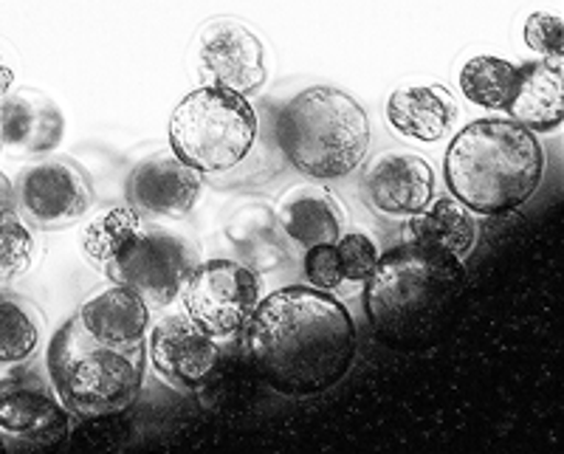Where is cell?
I'll return each mask as SVG.
<instances>
[{
	"mask_svg": "<svg viewBox=\"0 0 564 454\" xmlns=\"http://www.w3.org/2000/svg\"><path fill=\"white\" fill-rule=\"evenodd\" d=\"M260 277L240 262H198L181 291L186 316L198 322L215 339H231L243 333L254 307L263 300Z\"/></svg>",
	"mask_w": 564,
	"mask_h": 454,
	"instance_id": "cell-9",
	"label": "cell"
},
{
	"mask_svg": "<svg viewBox=\"0 0 564 454\" xmlns=\"http://www.w3.org/2000/svg\"><path fill=\"white\" fill-rule=\"evenodd\" d=\"M195 266L198 255L186 237L144 220L105 271L113 282L133 289L150 307H164L184 291Z\"/></svg>",
	"mask_w": 564,
	"mask_h": 454,
	"instance_id": "cell-8",
	"label": "cell"
},
{
	"mask_svg": "<svg viewBox=\"0 0 564 454\" xmlns=\"http://www.w3.org/2000/svg\"><path fill=\"white\" fill-rule=\"evenodd\" d=\"M34 237L20 215L0 226V262L9 271V277L23 274L32 266Z\"/></svg>",
	"mask_w": 564,
	"mask_h": 454,
	"instance_id": "cell-25",
	"label": "cell"
},
{
	"mask_svg": "<svg viewBox=\"0 0 564 454\" xmlns=\"http://www.w3.org/2000/svg\"><path fill=\"white\" fill-rule=\"evenodd\" d=\"M525 37L528 48H533L536 54H542V60H553V63H562L564 60V26L562 18L551 12H536L525 20Z\"/></svg>",
	"mask_w": 564,
	"mask_h": 454,
	"instance_id": "cell-26",
	"label": "cell"
},
{
	"mask_svg": "<svg viewBox=\"0 0 564 454\" xmlns=\"http://www.w3.org/2000/svg\"><path fill=\"white\" fill-rule=\"evenodd\" d=\"M63 114L37 90L0 97V148L12 155L48 153L63 139Z\"/></svg>",
	"mask_w": 564,
	"mask_h": 454,
	"instance_id": "cell-15",
	"label": "cell"
},
{
	"mask_svg": "<svg viewBox=\"0 0 564 454\" xmlns=\"http://www.w3.org/2000/svg\"><path fill=\"white\" fill-rule=\"evenodd\" d=\"M274 136L294 170L316 181H334L359 170L367 159L370 119L350 94L314 85L282 105Z\"/></svg>",
	"mask_w": 564,
	"mask_h": 454,
	"instance_id": "cell-4",
	"label": "cell"
},
{
	"mask_svg": "<svg viewBox=\"0 0 564 454\" xmlns=\"http://www.w3.org/2000/svg\"><path fill=\"white\" fill-rule=\"evenodd\" d=\"M14 201L29 224L54 231L85 218L94 204V193L77 164L45 159L20 170L14 181Z\"/></svg>",
	"mask_w": 564,
	"mask_h": 454,
	"instance_id": "cell-10",
	"label": "cell"
},
{
	"mask_svg": "<svg viewBox=\"0 0 564 454\" xmlns=\"http://www.w3.org/2000/svg\"><path fill=\"white\" fill-rule=\"evenodd\" d=\"M508 116L531 133H553L564 119L562 63L536 60L522 65Z\"/></svg>",
	"mask_w": 564,
	"mask_h": 454,
	"instance_id": "cell-18",
	"label": "cell"
},
{
	"mask_svg": "<svg viewBox=\"0 0 564 454\" xmlns=\"http://www.w3.org/2000/svg\"><path fill=\"white\" fill-rule=\"evenodd\" d=\"M144 220L148 218L141 212H135L133 206H113V209H105L99 215H94L90 224L83 229L85 257L99 262V266H108Z\"/></svg>",
	"mask_w": 564,
	"mask_h": 454,
	"instance_id": "cell-23",
	"label": "cell"
},
{
	"mask_svg": "<svg viewBox=\"0 0 564 454\" xmlns=\"http://www.w3.org/2000/svg\"><path fill=\"white\" fill-rule=\"evenodd\" d=\"M204 179L178 155H150L130 170L124 184L128 206L144 218H186L200 198Z\"/></svg>",
	"mask_w": 564,
	"mask_h": 454,
	"instance_id": "cell-13",
	"label": "cell"
},
{
	"mask_svg": "<svg viewBox=\"0 0 564 454\" xmlns=\"http://www.w3.org/2000/svg\"><path fill=\"white\" fill-rule=\"evenodd\" d=\"M466 291L460 257L401 244L379 257L367 280V320L384 345L421 350L455 327L466 307Z\"/></svg>",
	"mask_w": 564,
	"mask_h": 454,
	"instance_id": "cell-2",
	"label": "cell"
},
{
	"mask_svg": "<svg viewBox=\"0 0 564 454\" xmlns=\"http://www.w3.org/2000/svg\"><path fill=\"white\" fill-rule=\"evenodd\" d=\"M148 365V347L128 350L102 345L83 327V322H65L54 333L45 370L52 378L59 401L77 418L122 415L139 398Z\"/></svg>",
	"mask_w": 564,
	"mask_h": 454,
	"instance_id": "cell-5",
	"label": "cell"
},
{
	"mask_svg": "<svg viewBox=\"0 0 564 454\" xmlns=\"http://www.w3.org/2000/svg\"><path fill=\"white\" fill-rule=\"evenodd\" d=\"M520 83V68L500 57H471L460 71V90L471 105L486 110H508Z\"/></svg>",
	"mask_w": 564,
	"mask_h": 454,
	"instance_id": "cell-22",
	"label": "cell"
},
{
	"mask_svg": "<svg viewBox=\"0 0 564 454\" xmlns=\"http://www.w3.org/2000/svg\"><path fill=\"white\" fill-rule=\"evenodd\" d=\"M12 79H14L12 68H9V65L3 63V57H0V97H3V94H9V88H12Z\"/></svg>",
	"mask_w": 564,
	"mask_h": 454,
	"instance_id": "cell-29",
	"label": "cell"
},
{
	"mask_svg": "<svg viewBox=\"0 0 564 454\" xmlns=\"http://www.w3.org/2000/svg\"><path fill=\"white\" fill-rule=\"evenodd\" d=\"M477 220L455 195L432 198L430 204L410 215L404 224V244L430 246V249L449 251L455 257H466L475 249Z\"/></svg>",
	"mask_w": 564,
	"mask_h": 454,
	"instance_id": "cell-20",
	"label": "cell"
},
{
	"mask_svg": "<svg viewBox=\"0 0 564 454\" xmlns=\"http://www.w3.org/2000/svg\"><path fill=\"white\" fill-rule=\"evenodd\" d=\"M70 412L59 401L48 370L7 365L0 370V452H40L63 443Z\"/></svg>",
	"mask_w": 564,
	"mask_h": 454,
	"instance_id": "cell-7",
	"label": "cell"
},
{
	"mask_svg": "<svg viewBox=\"0 0 564 454\" xmlns=\"http://www.w3.org/2000/svg\"><path fill=\"white\" fill-rule=\"evenodd\" d=\"M7 280H12V277H9V271L3 269V262H0V289H3V282Z\"/></svg>",
	"mask_w": 564,
	"mask_h": 454,
	"instance_id": "cell-30",
	"label": "cell"
},
{
	"mask_svg": "<svg viewBox=\"0 0 564 454\" xmlns=\"http://www.w3.org/2000/svg\"><path fill=\"white\" fill-rule=\"evenodd\" d=\"M367 201L390 218H410L435 198V173L430 161L410 150H390L367 166Z\"/></svg>",
	"mask_w": 564,
	"mask_h": 454,
	"instance_id": "cell-14",
	"label": "cell"
},
{
	"mask_svg": "<svg viewBox=\"0 0 564 454\" xmlns=\"http://www.w3.org/2000/svg\"><path fill=\"white\" fill-rule=\"evenodd\" d=\"M195 77L204 88L251 97L269 77L263 43L238 20H212L195 40Z\"/></svg>",
	"mask_w": 564,
	"mask_h": 454,
	"instance_id": "cell-11",
	"label": "cell"
},
{
	"mask_svg": "<svg viewBox=\"0 0 564 454\" xmlns=\"http://www.w3.org/2000/svg\"><path fill=\"white\" fill-rule=\"evenodd\" d=\"M150 361L173 387L198 390L218 370L220 345L189 316H164L150 331Z\"/></svg>",
	"mask_w": 564,
	"mask_h": 454,
	"instance_id": "cell-12",
	"label": "cell"
},
{
	"mask_svg": "<svg viewBox=\"0 0 564 454\" xmlns=\"http://www.w3.org/2000/svg\"><path fill=\"white\" fill-rule=\"evenodd\" d=\"M387 122L406 139L441 141L457 122V105L441 85L398 88L387 102Z\"/></svg>",
	"mask_w": 564,
	"mask_h": 454,
	"instance_id": "cell-19",
	"label": "cell"
},
{
	"mask_svg": "<svg viewBox=\"0 0 564 454\" xmlns=\"http://www.w3.org/2000/svg\"><path fill=\"white\" fill-rule=\"evenodd\" d=\"M257 114L249 97L224 88H195L170 116L173 153L200 175L226 173L251 153Z\"/></svg>",
	"mask_w": 564,
	"mask_h": 454,
	"instance_id": "cell-6",
	"label": "cell"
},
{
	"mask_svg": "<svg viewBox=\"0 0 564 454\" xmlns=\"http://www.w3.org/2000/svg\"><path fill=\"white\" fill-rule=\"evenodd\" d=\"M43 342V320L37 307L18 294L0 289V367L32 361Z\"/></svg>",
	"mask_w": 564,
	"mask_h": 454,
	"instance_id": "cell-21",
	"label": "cell"
},
{
	"mask_svg": "<svg viewBox=\"0 0 564 454\" xmlns=\"http://www.w3.org/2000/svg\"><path fill=\"white\" fill-rule=\"evenodd\" d=\"M545 173L536 133L513 119H477L452 139L443 175L452 195L477 215L520 209Z\"/></svg>",
	"mask_w": 564,
	"mask_h": 454,
	"instance_id": "cell-3",
	"label": "cell"
},
{
	"mask_svg": "<svg viewBox=\"0 0 564 454\" xmlns=\"http://www.w3.org/2000/svg\"><path fill=\"white\" fill-rule=\"evenodd\" d=\"M14 215H20L18 201H14V190L12 184L0 175V226L7 224V220H12Z\"/></svg>",
	"mask_w": 564,
	"mask_h": 454,
	"instance_id": "cell-28",
	"label": "cell"
},
{
	"mask_svg": "<svg viewBox=\"0 0 564 454\" xmlns=\"http://www.w3.org/2000/svg\"><path fill=\"white\" fill-rule=\"evenodd\" d=\"M276 224L302 249L336 244L345 235V209L322 186H294L276 201Z\"/></svg>",
	"mask_w": 564,
	"mask_h": 454,
	"instance_id": "cell-16",
	"label": "cell"
},
{
	"mask_svg": "<svg viewBox=\"0 0 564 454\" xmlns=\"http://www.w3.org/2000/svg\"><path fill=\"white\" fill-rule=\"evenodd\" d=\"M305 277L314 282V289L319 291H334L339 289L345 277H341L339 266V251H336V244L314 246V249H305Z\"/></svg>",
	"mask_w": 564,
	"mask_h": 454,
	"instance_id": "cell-27",
	"label": "cell"
},
{
	"mask_svg": "<svg viewBox=\"0 0 564 454\" xmlns=\"http://www.w3.org/2000/svg\"><path fill=\"white\" fill-rule=\"evenodd\" d=\"M77 320L102 345L128 350V347L144 345V333H148L150 325V305L133 289L113 282L110 289L99 291L97 296H90L79 307Z\"/></svg>",
	"mask_w": 564,
	"mask_h": 454,
	"instance_id": "cell-17",
	"label": "cell"
},
{
	"mask_svg": "<svg viewBox=\"0 0 564 454\" xmlns=\"http://www.w3.org/2000/svg\"><path fill=\"white\" fill-rule=\"evenodd\" d=\"M356 325L334 294L289 285L263 296L243 327V353L263 385L280 396H319L347 376Z\"/></svg>",
	"mask_w": 564,
	"mask_h": 454,
	"instance_id": "cell-1",
	"label": "cell"
},
{
	"mask_svg": "<svg viewBox=\"0 0 564 454\" xmlns=\"http://www.w3.org/2000/svg\"><path fill=\"white\" fill-rule=\"evenodd\" d=\"M336 251H339V266L345 282H367L370 280L376 262H379L381 251L376 246V240L361 231H352V235H341L336 240Z\"/></svg>",
	"mask_w": 564,
	"mask_h": 454,
	"instance_id": "cell-24",
	"label": "cell"
}]
</instances>
